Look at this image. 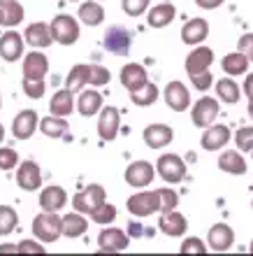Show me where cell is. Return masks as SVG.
Segmentation results:
<instances>
[{
    "label": "cell",
    "instance_id": "obj_1",
    "mask_svg": "<svg viewBox=\"0 0 253 256\" xmlns=\"http://www.w3.org/2000/svg\"><path fill=\"white\" fill-rule=\"evenodd\" d=\"M33 233L40 242H56L63 236V216H58V212H44L33 219Z\"/></svg>",
    "mask_w": 253,
    "mask_h": 256
},
{
    "label": "cell",
    "instance_id": "obj_10",
    "mask_svg": "<svg viewBox=\"0 0 253 256\" xmlns=\"http://www.w3.org/2000/svg\"><path fill=\"white\" fill-rule=\"evenodd\" d=\"M156 177V168H153L149 161H133L126 168V182L135 189H144L153 182Z\"/></svg>",
    "mask_w": 253,
    "mask_h": 256
},
{
    "label": "cell",
    "instance_id": "obj_5",
    "mask_svg": "<svg viewBox=\"0 0 253 256\" xmlns=\"http://www.w3.org/2000/svg\"><path fill=\"white\" fill-rule=\"evenodd\" d=\"M156 172L167 184H179L186 177V163L177 154H163L156 163Z\"/></svg>",
    "mask_w": 253,
    "mask_h": 256
},
{
    "label": "cell",
    "instance_id": "obj_51",
    "mask_svg": "<svg viewBox=\"0 0 253 256\" xmlns=\"http://www.w3.org/2000/svg\"><path fill=\"white\" fill-rule=\"evenodd\" d=\"M5 252H16V247H12V244H2V247H0V254H5Z\"/></svg>",
    "mask_w": 253,
    "mask_h": 256
},
{
    "label": "cell",
    "instance_id": "obj_56",
    "mask_svg": "<svg viewBox=\"0 0 253 256\" xmlns=\"http://www.w3.org/2000/svg\"><path fill=\"white\" fill-rule=\"evenodd\" d=\"M0 108H2V98H0Z\"/></svg>",
    "mask_w": 253,
    "mask_h": 256
},
{
    "label": "cell",
    "instance_id": "obj_19",
    "mask_svg": "<svg viewBox=\"0 0 253 256\" xmlns=\"http://www.w3.org/2000/svg\"><path fill=\"white\" fill-rule=\"evenodd\" d=\"M23 42H26L23 35H19L16 30L2 33V38H0V56H2L7 63L19 61L21 56H23Z\"/></svg>",
    "mask_w": 253,
    "mask_h": 256
},
{
    "label": "cell",
    "instance_id": "obj_50",
    "mask_svg": "<svg viewBox=\"0 0 253 256\" xmlns=\"http://www.w3.org/2000/svg\"><path fill=\"white\" fill-rule=\"evenodd\" d=\"M244 96H247L249 100L253 98V74H249L247 80H244Z\"/></svg>",
    "mask_w": 253,
    "mask_h": 256
},
{
    "label": "cell",
    "instance_id": "obj_30",
    "mask_svg": "<svg viewBox=\"0 0 253 256\" xmlns=\"http://www.w3.org/2000/svg\"><path fill=\"white\" fill-rule=\"evenodd\" d=\"M0 14H2V26L14 28L23 21V5L16 0H0Z\"/></svg>",
    "mask_w": 253,
    "mask_h": 256
},
{
    "label": "cell",
    "instance_id": "obj_55",
    "mask_svg": "<svg viewBox=\"0 0 253 256\" xmlns=\"http://www.w3.org/2000/svg\"><path fill=\"white\" fill-rule=\"evenodd\" d=\"M0 26H2V14H0Z\"/></svg>",
    "mask_w": 253,
    "mask_h": 256
},
{
    "label": "cell",
    "instance_id": "obj_2",
    "mask_svg": "<svg viewBox=\"0 0 253 256\" xmlns=\"http://www.w3.org/2000/svg\"><path fill=\"white\" fill-rule=\"evenodd\" d=\"M53 35V42H58L63 47H70L79 40V21L70 16V14H56L53 21L49 24Z\"/></svg>",
    "mask_w": 253,
    "mask_h": 256
},
{
    "label": "cell",
    "instance_id": "obj_3",
    "mask_svg": "<svg viewBox=\"0 0 253 256\" xmlns=\"http://www.w3.org/2000/svg\"><path fill=\"white\" fill-rule=\"evenodd\" d=\"M102 202H107V194L100 184H88L86 189L77 191V194L72 196V208L77 210V212H81V214H88V216L93 214Z\"/></svg>",
    "mask_w": 253,
    "mask_h": 256
},
{
    "label": "cell",
    "instance_id": "obj_48",
    "mask_svg": "<svg viewBox=\"0 0 253 256\" xmlns=\"http://www.w3.org/2000/svg\"><path fill=\"white\" fill-rule=\"evenodd\" d=\"M44 247L35 240H23V242L16 244V254H44Z\"/></svg>",
    "mask_w": 253,
    "mask_h": 256
},
{
    "label": "cell",
    "instance_id": "obj_47",
    "mask_svg": "<svg viewBox=\"0 0 253 256\" xmlns=\"http://www.w3.org/2000/svg\"><path fill=\"white\" fill-rule=\"evenodd\" d=\"M237 52H242V54H244L249 61L253 63V33H244V35H242L240 42H237Z\"/></svg>",
    "mask_w": 253,
    "mask_h": 256
},
{
    "label": "cell",
    "instance_id": "obj_22",
    "mask_svg": "<svg viewBox=\"0 0 253 256\" xmlns=\"http://www.w3.org/2000/svg\"><path fill=\"white\" fill-rule=\"evenodd\" d=\"M23 40H26L30 47L44 49V47H49V44L53 42L51 28H49L44 21H35V24H30V26L26 28V33H23Z\"/></svg>",
    "mask_w": 253,
    "mask_h": 256
},
{
    "label": "cell",
    "instance_id": "obj_24",
    "mask_svg": "<svg viewBox=\"0 0 253 256\" xmlns=\"http://www.w3.org/2000/svg\"><path fill=\"white\" fill-rule=\"evenodd\" d=\"M67 205V194L60 186H47L40 191V208L44 212H60Z\"/></svg>",
    "mask_w": 253,
    "mask_h": 256
},
{
    "label": "cell",
    "instance_id": "obj_25",
    "mask_svg": "<svg viewBox=\"0 0 253 256\" xmlns=\"http://www.w3.org/2000/svg\"><path fill=\"white\" fill-rule=\"evenodd\" d=\"M77 110L81 116H93L102 110V96L95 88H81L79 100H77Z\"/></svg>",
    "mask_w": 253,
    "mask_h": 256
},
{
    "label": "cell",
    "instance_id": "obj_38",
    "mask_svg": "<svg viewBox=\"0 0 253 256\" xmlns=\"http://www.w3.org/2000/svg\"><path fill=\"white\" fill-rule=\"evenodd\" d=\"M116 214H119V212H116V208H114V205H109V202H102L100 208H98L93 214H91V219H93L98 226H109V224L116 219Z\"/></svg>",
    "mask_w": 253,
    "mask_h": 256
},
{
    "label": "cell",
    "instance_id": "obj_9",
    "mask_svg": "<svg viewBox=\"0 0 253 256\" xmlns=\"http://www.w3.org/2000/svg\"><path fill=\"white\" fill-rule=\"evenodd\" d=\"M37 128H40V116H37V112H35V110H21L19 114L14 116L12 135L16 140H30Z\"/></svg>",
    "mask_w": 253,
    "mask_h": 256
},
{
    "label": "cell",
    "instance_id": "obj_37",
    "mask_svg": "<svg viewBox=\"0 0 253 256\" xmlns=\"http://www.w3.org/2000/svg\"><path fill=\"white\" fill-rule=\"evenodd\" d=\"M19 226V214L9 205H0V236H9Z\"/></svg>",
    "mask_w": 253,
    "mask_h": 256
},
{
    "label": "cell",
    "instance_id": "obj_32",
    "mask_svg": "<svg viewBox=\"0 0 253 256\" xmlns=\"http://www.w3.org/2000/svg\"><path fill=\"white\" fill-rule=\"evenodd\" d=\"M40 130L47 138H63V135L70 133V124H67L65 116H44V119H40Z\"/></svg>",
    "mask_w": 253,
    "mask_h": 256
},
{
    "label": "cell",
    "instance_id": "obj_58",
    "mask_svg": "<svg viewBox=\"0 0 253 256\" xmlns=\"http://www.w3.org/2000/svg\"><path fill=\"white\" fill-rule=\"evenodd\" d=\"M72 2H77V0H72Z\"/></svg>",
    "mask_w": 253,
    "mask_h": 256
},
{
    "label": "cell",
    "instance_id": "obj_49",
    "mask_svg": "<svg viewBox=\"0 0 253 256\" xmlns=\"http://www.w3.org/2000/svg\"><path fill=\"white\" fill-rule=\"evenodd\" d=\"M198 2V7H202V10H216V7H221L226 0H195Z\"/></svg>",
    "mask_w": 253,
    "mask_h": 256
},
{
    "label": "cell",
    "instance_id": "obj_17",
    "mask_svg": "<svg viewBox=\"0 0 253 256\" xmlns=\"http://www.w3.org/2000/svg\"><path fill=\"white\" fill-rule=\"evenodd\" d=\"M147 82H149L147 68L140 66V63H126V66L121 68V84H123L130 94L140 91Z\"/></svg>",
    "mask_w": 253,
    "mask_h": 256
},
{
    "label": "cell",
    "instance_id": "obj_8",
    "mask_svg": "<svg viewBox=\"0 0 253 256\" xmlns=\"http://www.w3.org/2000/svg\"><path fill=\"white\" fill-rule=\"evenodd\" d=\"M121 128V112L114 105H107L100 110V116H98V135H100L102 142H112L116 140Z\"/></svg>",
    "mask_w": 253,
    "mask_h": 256
},
{
    "label": "cell",
    "instance_id": "obj_27",
    "mask_svg": "<svg viewBox=\"0 0 253 256\" xmlns=\"http://www.w3.org/2000/svg\"><path fill=\"white\" fill-rule=\"evenodd\" d=\"M219 170L228 172V175H247V161H244V156L240 152H223L219 156Z\"/></svg>",
    "mask_w": 253,
    "mask_h": 256
},
{
    "label": "cell",
    "instance_id": "obj_39",
    "mask_svg": "<svg viewBox=\"0 0 253 256\" xmlns=\"http://www.w3.org/2000/svg\"><path fill=\"white\" fill-rule=\"evenodd\" d=\"M21 86H23V94H26L28 98H33V100L42 98V96H44V91H47L44 80H30V77H23Z\"/></svg>",
    "mask_w": 253,
    "mask_h": 256
},
{
    "label": "cell",
    "instance_id": "obj_33",
    "mask_svg": "<svg viewBox=\"0 0 253 256\" xmlns=\"http://www.w3.org/2000/svg\"><path fill=\"white\" fill-rule=\"evenodd\" d=\"M86 84H88V66H84V63L72 66V70L67 72L65 88L70 94H79L81 88H86Z\"/></svg>",
    "mask_w": 253,
    "mask_h": 256
},
{
    "label": "cell",
    "instance_id": "obj_7",
    "mask_svg": "<svg viewBox=\"0 0 253 256\" xmlns=\"http://www.w3.org/2000/svg\"><path fill=\"white\" fill-rule=\"evenodd\" d=\"M102 44H105V49L107 52H112V54L128 56L130 44H133L130 30H126L123 26H109L107 28V33H105V38H102Z\"/></svg>",
    "mask_w": 253,
    "mask_h": 256
},
{
    "label": "cell",
    "instance_id": "obj_20",
    "mask_svg": "<svg viewBox=\"0 0 253 256\" xmlns=\"http://www.w3.org/2000/svg\"><path fill=\"white\" fill-rule=\"evenodd\" d=\"M212 63H214V52L209 47L198 44V47L186 56V72H188V77H191V74H198V72L209 70Z\"/></svg>",
    "mask_w": 253,
    "mask_h": 256
},
{
    "label": "cell",
    "instance_id": "obj_41",
    "mask_svg": "<svg viewBox=\"0 0 253 256\" xmlns=\"http://www.w3.org/2000/svg\"><path fill=\"white\" fill-rule=\"evenodd\" d=\"M235 144L240 152H251L253 149V126H242L235 133Z\"/></svg>",
    "mask_w": 253,
    "mask_h": 256
},
{
    "label": "cell",
    "instance_id": "obj_34",
    "mask_svg": "<svg viewBox=\"0 0 253 256\" xmlns=\"http://www.w3.org/2000/svg\"><path fill=\"white\" fill-rule=\"evenodd\" d=\"M79 21L86 24V26H100L102 21H105V7L100 2H81Z\"/></svg>",
    "mask_w": 253,
    "mask_h": 256
},
{
    "label": "cell",
    "instance_id": "obj_13",
    "mask_svg": "<svg viewBox=\"0 0 253 256\" xmlns=\"http://www.w3.org/2000/svg\"><path fill=\"white\" fill-rule=\"evenodd\" d=\"M16 184L19 189L23 191H37L42 186V170L35 161H23L19 163V170H16Z\"/></svg>",
    "mask_w": 253,
    "mask_h": 256
},
{
    "label": "cell",
    "instance_id": "obj_28",
    "mask_svg": "<svg viewBox=\"0 0 253 256\" xmlns=\"http://www.w3.org/2000/svg\"><path fill=\"white\" fill-rule=\"evenodd\" d=\"M249 58L242 52H233V54L223 56V61H221V68H223V72L230 74V77H242V74L249 72Z\"/></svg>",
    "mask_w": 253,
    "mask_h": 256
},
{
    "label": "cell",
    "instance_id": "obj_45",
    "mask_svg": "<svg viewBox=\"0 0 253 256\" xmlns=\"http://www.w3.org/2000/svg\"><path fill=\"white\" fill-rule=\"evenodd\" d=\"M160 191V212H170L179 205V196L172 189H158Z\"/></svg>",
    "mask_w": 253,
    "mask_h": 256
},
{
    "label": "cell",
    "instance_id": "obj_52",
    "mask_svg": "<svg viewBox=\"0 0 253 256\" xmlns=\"http://www.w3.org/2000/svg\"><path fill=\"white\" fill-rule=\"evenodd\" d=\"M249 116H251V119H253V98H251V100H249Z\"/></svg>",
    "mask_w": 253,
    "mask_h": 256
},
{
    "label": "cell",
    "instance_id": "obj_35",
    "mask_svg": "<svg viewBox=\"0 0 253 256\" xmlns=\"http://www.w3.org/2000/svg\"><path fill=\"white\" fill-rule=\"evenodd\" d=\"M74 108V98L72 94L67 91V88H63V91H58V94L51 96V102H49V110H51V114L56 116H67L70 112H72Z\"/></svg>",
    "mask_w": 253,
    "mask_h": 256
},
{
    "label": "cell",
    "instance_id": "obj_4",
    "mask_svg": "<svg viewBox=\"0 0 253 256\" xmlns=\"http://www.w3.org/2000/svg\"><path fill=\"white\" fill-rule=\"evenodd\" d=\"M128 212L133 216H151L156 212H160V191H140L133 194L126 202Z\"/></svg>",
    "mask_w": 253,
    "mask_h": 256
},
{
    "label": "cell",
    "instance_id": "obj_29",
    "mask_svg": "<svg viewBox=\"0 0 253 256\" xmlns=\"http://www.w3.org/2000/svg\"><path fill=\"white\" fill-rule=\"evenodd\" d=\"M88 230V222L81 212H70L63 216V236L65 238H81Z\"/></svg>",
    "mask_w": 253,
    "mask_h": 256
},
{
    "label": "cell",
    "instance_id": "obj_42",
    "mask_svg": "<svg viewBox=\"0 0 253 256\" xmlns=\"http://www.w3.org/2000/svg\"><path fill=\"white\" fill-rule=\"evenodd\" d=\"M149 2L151 0H121V10L128 16H142L149 10Z\"/></svg>",
    "mask_w": 253,
    "mask_h": 256
},
{
    "label": "cell",
    "instance_id": "obj_31",
    "mask_svg": "<svg viewBox=\"0 0 253 256\" xmlns=\"http://www.w3.org/2000/svg\"><path fill=\"white\" fill-rule=\"evenodd\" d=\"M216 96H219L221 102H228V105H237L242 98V88L237 86V82L230 80V77H223V80L216 82Z\"/></svg>",
    "mask_w": 253,
    "mask_h": 256
},
{
    "label": "cell",
    "instance_id": "obj_43",
    "mask_svg": "<svg viewBox=\"0 0 253 256\" xmlns=\"http://www.w3.org/2000/svg\"><path fill=\"white\" fill-rule=\"evenodd\" d=\"M19 166V154L12 147H0V170H14Z\"/></svg>",
    "mask_w": 253,
    "mask_h": 256
},
{
    "label": "cell",
    "instance_id": "obj_18",
    "mask_svg": "<svg viewBox=\"0 0 253 256\" xmlns=\"http://www.w3.org/2000/svg\"><path fill=\"white\" fill-rule=\"evenodd\" d=\"M160 233H165L170 238H179L186 233L188 228V219L177 210H170V212H160V222H158Z\"/></svg>",
    "mask_w": 253,
    "mask_h": 256
},
{
    "label": "cell",
    "instance_id": "obj_54",
    "mask_svg": "<svg viewBox=\"0 0 253 256\" xmlns=\"http://www.w3.org/2000/svg\"><path fill=\"white\" fill-rule=\"evenodd\" d=\"M249 252H251V254H253V240H251V247H249Z\"/></svg>",
    "mask_w": 253,
    "mask_h": 256
},
{
    "label": "cell",
    "instance_id": "obj_57",
    "mask_svg": "<svg viewBox=\"0 0 253 256\" xmlns=\"http://www.w3.org/2000/svg\"><path fill=\"white\" fill-rule=\"evenodd\" d=\"M251 208H253V200H251Z\"/></svg>",
    "mask_w": 253,
    "mask_h": 256
},
{
    "label": "cell",
    "instance_id": "obj_11",
    "mask_svg": "<svg viewBox=\"0 0 253 256\" xmlns=\"http://www.w3.org/2000/svg\"><path fill=\"white\" fill-rule=\"evenodd\" d=\"M163 98H165L167 108L174 110V112H186L191 108V94L188 88L181 84V82H167L165 91H163Z\"/></svg>",
    "mask_w": 253,
    "mask_h": 256
},
{
    "label": "cell",
    "instance_id": "obj_53",
    "mask_svg": "<svg viewBox=\"0 0 253 256\" xmlns=\"http://www.w3.org/2000/svg\"><path fill=\"white\" fill-rule=\"evenodd\" d=\"M5 140V128H2V124H0V142Z\"/></svg>",
    "mask_w": 253,
    "mask_h": 256
},
{
    "label": "cell",
    "instance_id": "obj_14",
    "mask_svg": "<svg viewBox=\"0 0 253 256\" xmlns=\"http://www.w3.org/2000/svg\"><path fill=\"white\" fill-rule=\"evenodd\" d=\"M230 140H233L230 128L223 126V124H216V126L212 124V126L202 133L200 144H202V149H207V152H221Z\"/></svg>",
    "mask_w": 253,
    "mask_h": 256
},
{
    "label": "cell",
    "instance_id": "obj_15",
    "mask_svg": "<svg viewBox=\"0 0 253 256\" xmlns=\"http://www.w3.org/2000/svg\"><path fill=\"white\" fill-rule=\"evenodd\" d=\"M128 242H130V238L121 228H102L98 236V247L105 254H116V252L128 250Z\"/></svg>",
    "mask_w": 253,
    "mask_h": 256
},
{
    "label": "cell",
    "instance_id": "obj_46",
    "mask_svg": "<svg viewBox=\"0 0 253 256\" xmlns=\"http://www.w3.org/2000/svg\"><path fill=\"white\" fill-rule=\"evenodd\" d=\"M191 84H193L198 91H209L214 86V74L209 70L205 72H198V74H191Z\"/></svg>",
    "mask_w": 253,
    "mask_h": 256
},
{
    "label": "cell",
    "instance_id": "obj_6",
    "mask_svg": "<svg viewBox=\"0 0 253 256\" xmlns=\"http://www.w3.org/2000/svg\"><path fill=\"white\" fill-rule=\"evenodd\" d=\"M219 116V100L212 96H202L191 108V122L198 128H209Z\"/></svg>",
    "mask_w": 253,
    "mask_h": 256
},
{
    "label": "cell",
    "instance_id": "obj_26",
    "mask_svg": "<svg viewBox=\"0 0 253 256\" xmlns=\"http://www.w3.org/2000/svg\"><path fill=\"white\" fill-rule=\"evenodd\" d=\"M174 16H177V7L170 5V2H160V5L149 10L147 21L151 28H165L174 21Z\"/></svg>",
    "mask_w": 253,
    "mask_h": 256
},
{
    "label": "cell",
    "instance_id": "obj_23",
    "mask_svg": "<svg viewBox=\"0 0 253 256\" xmlns=\"http://www.w3.org/2000/svg\"><path fill=\"white\" fill-rule=\"evenodd\" d=\"M49 72V61L42 52H30V54L23 58V77H30V80H44Z\"/></svg>",
    "mask_w": 253,
    "mask_h": 256
},
{
    "label": "cell",
    "instance_id": "obj_12",
    "mask_svg": "<svg viewBox=\"0 0 253 256\" xmlns=\"http://www.w3.org/2000/svg\"><path fill=\"white\" fill-rule=\"evenodd\" d=\"M144 142H147L149 149H165L172 144L174 140V130L167 124H149L142 133Z\"/></svg>",
    "mask_w": 253,
    "mask_h": 256
},
{
    "label": "cell",
    "instance_id": "obj_21",
    "mask_svg": "<svg viewBox=\"0 0 253 256\" xmlns=\"http://www.w3.org/2000/svg\"><path fill=\"white\" fill-rule=\"evenodd\" d=\"M207 35H209V24H207V19H200V16L186 21L184 28H181V40L186 44H191V47L202 44L207 40Z\"/></svg>",
    "mask_w": 253,
    "mask_h": 256
},
{
    "label": "cell",
    "instance_id": "obj_36",
    "mask_svg": "<svg viewBox=\"0 0 253 256\" xmlns=\"http://www.w3.org/2000/svg\"><path fill=\"white\" fill-rule=\"evenodd\" d=\"M130 98H133V102L137 108H149V105H153V102L158 100V86L153 82H147L140 91L130 94Z\"/></svg>",
    "mask_w": 253,
    "mask_h": 256
},
{
    "label": "cell",
    "instance_id": "obj_44",
    "mask_svg": "<svg viewBox=\"0 0 253 256\" xmlns=\"http://www.w3.org/2000/svg\"><path fill=\"white\" fill-rule=\"evenodd\" d=\"M207 250H209V247L202 242L200 238H186L184 244L179 247L181 254H207Z\"/></svg>",
    "mask_w": 253,
    "mask_h": 256
},
{
    "label": "cell",
    "instance_id": "obj_16",
    "mask_svg": "<svg viewBox=\"0 0 253 256\" xmlns=\"http://www.w3.org/2000/svg\"><path fill=\"white\" fill-rule=\"evenodd\" d=\"M207 244L214 252H228L235 244V230L228 224H214L207 233Z\"/></svg>",
    "mask_w": 253,
    "mask_h": 256
},
{
    "label": "cell",
    "instance_id": "obj_40",
    "mask_svg": "<svg viewBox=\"0 0 253 256\" xmlns=\"http://www.w3.org/2000/svg\"><path fill=\"white\" fill-rule=\"evenodd\" d=\"M88 84L91 86H107L109 84V70L105 66H88Z\"/></svg>",
    "mask_w": 253,
    "mask_h": 256
}]
</instances>
